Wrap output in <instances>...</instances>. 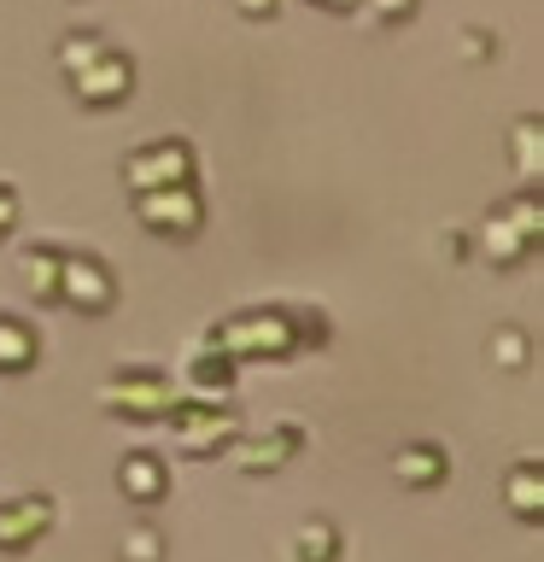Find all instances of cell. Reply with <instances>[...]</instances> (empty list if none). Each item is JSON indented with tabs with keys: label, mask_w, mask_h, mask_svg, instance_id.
Returning a JSON list of instances; mask_svg holds the SVG:
<instances>
[{
	"label": "cell",
	"mask_w": 544,
	"mask_h": 562,
	"mask_svg": "<svg viewBox=\"0 0 544 562\" xmlns=\"http://www.w3.org/2000/svg\"><path fill=\"white\" fill-rule=\"evenodd\" d=\"M363 12H375L381 24H404V18H416V7L421 0H358Z\"/></svg>",
	"instance_id": "603a6c76"
},
{
	"label": "cell",
	"mask_w": 544,
	"mask_h": 562,
	"mask_svg": "<svg viewBox=\"0 0 544 562\" xmlns=\"http://www.w3.org/2000/svg\"><path fill=\"white\" fill-rule=\"evenodd\" d=\"M539 135H544V123H539V117H521V123H515V135H509V158H515L521 188H533V182H539Z\"/></svg>",
	"instance_id": "ac0fdd59"
},
{
	"label": "cell",
	"mask_w": 544,
	"mask_h": 562,
	"mask_svg": "<svg viewBox=\"0 0 544 562\" xmlns=\"http://www.w3.org/2000/svg\"><path fill=\"white\" fill-rule=\"evenodd\" d=\"M12 228H18V188L0 182V240H7Z\"/></svg>",
	"instance_id": "cb8c5ba5"
},
{
	"label": "cell",
	"mask_w": 544,
	"mask_h": 562,
	"mask_svg": "<svg viewBox=\"0 0 544 562\" xmlns=\"http://www.w3.org/2000/svg\"><path fill=\"white\" fill-rule=\"evenodd\" d=\"M223 358L235 363H258V358H293L298 351V328H293V305H258V311H235L205 334Z\"/></svg>",
	"instance_id": "6da1fadb"
},
{
	"label": "cell",
	"mask_w": 544,
	"mask_h": 562,
	"mask_svg": "<svg viewBox=\"0 0 544 562\" xmlns=\"http://www.w3.org/2000/svg\"><path fill=\"white\" fill-rule=\"evenodd\" d=\"M305 451V428H298V422H270V428L263 434H235L228 439V463H235L240 474H275V469H287L293 457Z\"/></svg>",
	"instance_id": "52a82bcc"
},
{
	"label": "cell",
	"mask_w": 544,
	"mask_h": 562,
	"mask_svg": "<svg viewBox=\"0 0 544 562\" xmlns=\"http://www.w3.org/2000/svg\"><path fill=\"white\" fill-rule=\"evenodd\" d=\"M70 94H77V105H88V112H112V105H123L135 94V59L117 47H105L94 65H82L77 77H70Z\"/></svg>",
	"instance_id": "ba28073f"
},
{
	"label": "cell",
	"mask_w": 544,
	"mask_h": 562,
	"mask_svg": "<svg viewBox=\"0 0 544 562\" xmlns=\"http://www.w3.org/2000/svg\"><path fill=\"white\" fill-rule=\"evenodd\" d=\"M123 562H165V527L135 521L129 533H123Z\"/></svg>",
	"instance_id": "44dd1931"
},
{
	"label": "cell",
	"mask_w": 544,
	"mask_h": 562,
	"mask_svg": "<svg viewBox=\"0 0 544 562\" xmlns=\"http://www.w3.org/2000/svg\"><path fill=\"white\" fill-rule=\"evenodd\" d=\"M59 305H70L77 316H105L117 305V276L100 252H65L59 263Z\"/></svg>",
	"instance_id": "8992f818"
},
{
	"label": "cell",
	"mask_w": 544,
	"mask_h": 562,
	"mask_svg": "<svg viewBox=\"0 0 544 562\" xmlns=\"http://www.w3.org/2000/svg\"><path fill=\"white\" fill-rule=\"evenodd\" d=\"M175 398H182V393H175V375H165V369H147V363L117 369V375L100 386V404H105V411L123 416V422H135V428H158V422L170 416Z\"/></svg>",
	"instance_id": "7a4b0ae2"
},
{
	"label": "cell",
	"mask_w": 544,
	"mask_h": 562,
	"mask_svg": "<svg viewBox=\"0 0 544 562\" xmlns=\"http://www.w3.org/2000/svg\"><path fill=\"white\" fill-rule=\"evenodd\" d=\"M135 200V223L158 240H193L205 228V200H200V182H182V188H147V193H129Z\"/></svg>",
	"instance_id": "5b68a950"
},
{
	"label": "cell",
	"mask_w": 544,
	"mask_h": 562,
	"mask_svg": "<svg viewBox=\"0 0 544 562\" xmlns=\"http://www.w3.org/2000/svg\"><path fill=\"white\" fill-rule=\"evenodd\" d=\"M439 252H445V258H451V263H456V258H468V240H463V235H451V240H445V246H439Z\"/></svg>",
	"instance_id": "4316f807"
},
{
	"label": "cell",
	"mask_w": 544,
	"mask_h": 562,
	"mask_svg": "<svg viewBox=\"0 0 544 562\" xmlns=\"http://www.w3.org/2000/svg\"><path fill=\"white\" fill-rule=\"evenodd\" d=\"M35 358H42V334H35L24 316L0 311V375H24Z\"/></svg>",
	"instance_id": "2e32d148"
},
{
	"label": "cell",
	"mask_w": 544,
	"mask_h": 562,
	"mask_svg": "<svg viewBox=\"0 0 544 562\" xmlns=\"http://www.w3.org/2000/svg\"><path fill=\"white\" fill-rule=\"evenodd\" d=\"M486 358L498 363V369H509V375H515V369H526V358H533V340H526V328L503 323V328L486 340Z\"/></svg>",
	"instance_id": "ffe728a7"
},
{
	"label": "cell",
	"mask_w": 544,
	"mask_h": 562,
	"mask_svg": "<svg viewBox=\"0 0 544 562\" xmlns=\"http://www.w3.org/2000/svg\"><path fill=\"white\" fill-rule=\"evenodd\" d=\"M275 7H281V0H235V12H240V18H252V24L275 18Z\"/></svg>",
	"instance_id": "d4e9b609"
},
{
	"label": "cell",
	"mask_w": 544,
	"mask_h": 562,
	"mask_svg": "<svg viewBox=\"0 0 544 562\" xmlns=\"http://www.w3.org/2000/svg\"><path fill=\"white\" fill-rule=\"evenodd\" d=\"M105 47H112V42H105L100 30H70L65 42H59V77L70 82V77H77V70H82V65H94Z\"/></svg>",
	"instance_id": "d6986e66"
},
{
	"label": "cell",
	"mask_w": 544,
	"mask_h": 562,
	"mask_svg": "<svg viewBox=\"0 0 544 562\" xmlns=\"http://www.w3.org/2000/svg\"><path fill=\"white\" fill-rule=\"evenodd\" d=\"M503 504H509V516L526 521V527L544 521V463L539 457H521V463L503 474Z\"/></svg>",
	"instance_id": "4fadbf2b"
},
{
	"label": "cell",
	"mask_w": 544,
	"mask_h": 562,
	"mask_svg": "<svg viewBox=\"0 0 544 562\" xmlns=\"http://www.w3.org/2000/svg\"><path fill=\"white\" fill-rule=\"evenodd\" d=\"M393 474L416 492H433V486L451 481V457H445V446H433V439H416V446H404L393 457Z\"/></svg>",
	"instance_id": "5bb4252c"
},
{
	"label": "cell",
	"mask_w": 544,
	"mask_h": 562,
	"mask_svg": "<svg viewBox=\"0 0 544 562\" xmlns=\"http://www.w3.org/2000/svg\"><path fill=\"white\" fill-rule=\"evenodd\" d=\"M117 492L129 504H140V509H152V504H165L170 498V463L158 451H129L117 463Z\"/></svg>",
	"instance_id": "8fae6325"
},
{
	"label": "cell",
	"mask_w": 544,
	"mask_h": 562,
	"mask_svg": "<svg viewBox=\"0 0 544 562\" xmlns=\"http://www.w3.org/2000/svg\"><path fill=\"white\" fill-rule=\"evenodd\" d=\"M53 521H59V504H53L47 492H18V498L0 504V551L7 557L35 551V544L53 533Z\"/></svg>",
	"instance_id": "9c48e42d"
},
{
	"label": "cell",
	"mask_w": 544,
	"mask_h": 562,
	"mask_svg": "<svg viewBox=\"0 0 544 562\" xmlns=\"http://www.w3.org/2000/svg\"><path fill=\"white\" fill-rule=\"evenodd\" d=\"M474 240H480V258L491 263V270H521V263L544 246V240L526 235V228L509 217L503 205H491V211H486V223H480V235H474Z\"/></svg>",
	"instance_id": "30bf717a"
},
{
	"label": "cell",
	"mask_w": 544,
	"mask_h": 562,
	"mask_svg": "<svg viewBox=\"0 0 544 562\" xmlns=\"http://www.w3.org/2000/svg\"><path fill=\"white\" fill-rule=\"evenodd\" d=\"M322 12H358V0H316Z\"/></svg>",
	"instance_id": "83f0119b"
},
{
	"label": "cell",
	"mask_w": 544,
	"mask_h": 562,
	"mask_svg": "<svg viewBox=\"0 0 544 562\" xmlns=\"http://www.w3.org/2000/svg\"><path fill=\"white\" fill-rule=\"evenodd\" d=\"M235 358H223V351L217 346H211V340H200V346H193L188 351V358H182V386H188V398H228V393H235Z\"/></svg>",
	"instance_id": "7c38bea8"
},
{
	"label": "cell",
	"mask_w": 544,
	"mask_h": 562,
	"mask_svg": "<svg viewBox=\"0 0 544 562\" xmlns=\"http://www.w3.org/2000/svg\"><path fill=\"white\" fill-rule=\"evenodd\" d=\"M463 53L468 59H491V35L486 30H463Z\"/></svg>",
	"instance_id": "484cf974"
},
{
	"label": "cell",
	"mask_w": 544,
	"mask_h": 562,
	"mask_svg": "<svg viewBox=\"0 0 544 562\" xmlns=\"http://www.w3.org/2000/svg\"><path fill=\"white\" fill-rule=\"evenodd\" d=\"M158 428H170L182 457H223L228 439L240 434V416L228 411V398H175Z\"/></svg>",
	"instance_id": "3957f363"
},
{
	"label": "cell",
	"mask_w": 544,
	"mask_h": 562,
	"mask_svg": "<svg viewBox=\"0 0 544 562\" xmlns=\"http://www.w3.org/2000/svg\"><path fill=\"white\" fill-rule=\"evenodd\" d=\"M182 182H200V158L182 135H158V140H140V147L123 158V188L129 193H147V188H182Z\"/></svg>",
	"instance_id": "277c9868"
},
{
	"label": "cell",
	"mask_w": 544,
	"mask_h": 562,
	"mask_svg": "<svg viewBox=\"0 0 544 562\" xmlns=\"http://www.w3.org/2000/svg\"><path fill=\"white\" fill-rule=\"evenodd\" d=\"M293 328H298V351H316L328 346V316L310 311V305H293Z\"/></svg>",
	"instance_id": "7402d4cb"
},
{
	"label": "cell",
	"mask_w": 544,
	"mask_h": 562,
	"mask_svg": "<svg viewBox=\"0 0 544 562\" xmlns=\"http://www.w3.org/2000/svg\"><path fill=\"white\" fill-rule=\"evenodd\" d=\"M59 263H65V246L53 240H35L24 258H18V270H24V288L35 305H59Z\"/></svg>",
	"instance_id": "9a60e30c"
},
{
	"label": "cell",
	"mask_w": 544,
	"mask_h": 562,
	"mask_svg": "<svg viewBox=\"0 0 544 562\" xmlns=\"http://www.w3.org/2000/svg\"><path fill=\"white\" fill-rule=\"evenodd\" d=\"M340 551H345V539L328 516H305L293 527V562H340Z\"/></svg>",
	"instance_id": "e0dca14e"
}]
</instances>
